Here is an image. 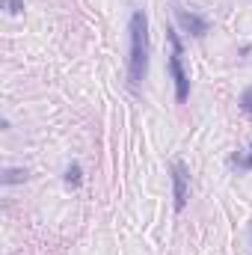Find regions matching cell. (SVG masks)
Wrapping results in <instances>:
<instances>
[{
  "label": "cell",
  "instance_id": "52a82bcc",
  "mask_svg": "<svg viewBox=\"0 0 252 255\" xmlns=\"http://www.w3.org/2000/svg\"><path fill=\"white\" fill-rule=\"evenodd\" d=\"M6 12L9 15H21L24 12V0H6Z\"/></svg>",
  "mask_w": 252,
  "mask_h": 255
},
{
  "label": "cell",
  "instance_id": "3957f363",
  "mask_svg": "<svg viewBox=\"0 0 252 255\" xmlns=\"http://www.w3.org/2000/svg\"><path fill=\"white\" fill-rule=\"evenodd\" d=\"M172 199H175V211H184L187 205V169L184 163H172Z\"/></svg>",
  "mask_w": 252,
  "mask_h": 255
},
{
  "label": "cell",
  "instance_id": "6da1fadb",
  "mask_svg": "<svg viewBox=\"0 0 252 255\" xmlns=\"http://www.w3.org/2000/svg\"><path fill=\"white\" fill-rule=\"evenodd\" d=\"M130 57H127V83L130 89H136L145 74H148V18L142 9H136L130 15Z\"/></svg>",
  "mask_w": 252,
  "mask_h": 255
},
{
  "label": "cell",
  "instance_id": "8992f818",
  "mask_svg": "<svg viewBox=\"0 0 252 255\" xmlns=\"http://www.w3.org/2000/svg\"><path fill=\"white\" fill-rule=\"evenodd\" d=\"M27 169H6L3 172V184H21V181H27Z\"/></svg>",
  "mask_w": 252,
  "mask_h": 255
},
{
  "label": "cell",
  "instance_id": "ba28073f",
  "mask_svg": "<svg viewBox=\"0 0 252 255\" xmlns=\"http://www.w3.org/2000/svg\"><path fill=\"white\" fill-rule=\"evenodd\" d=\"M241 107H244L247 113H252V86L244 89V95H241Z\"/></svg>",
  "mask_w": 252,
  "mask_h": 255
},
{
  "label": "cell",
  "instance_id": "9c48e42d",
  "mask_svg": "<svg viewBox=\"0 0 252 255\" xmlns=\"http://www.w3.org/2000/svg\"><path fill=\"white\" fill-rule=\"evenodd\" d=\"M232 160H235V163H241V166H247V169H252V154H250V157H238V154H235Z\"/></svg>",
  "mask_w": 252,
  "mask_h": 255
},
{
  "label": "cell",
  "instance_id": "5b68a950",
  "mask_svg": "<svg viewBox=\"0 0 252 255\" xmlns=\"http://www.w3.org/2000/svg\"><path fill=\"white\" fill-rule=\"evenodd\" d=\"M80 181H83V169H80L77 163H71V166L65 169V184H68V187H80Z\"/></svg>",
  "mask_w": 252,
  "mask_h": 255
},
{
  "label": "cell",
  "instance_id": "7a4b0ae2",
  "mask_svg": "<svg viewBox=\"0 0 252 255\" xmlns=\"http://www.w3.org/2000/svg\"><path fill=\"white\" fill-rule=\"evenodd\" d=\"M169 74H172V80H175V98H178V104H184L190 98V77L187 71H184V63H181V54H169Z\"/></svg>",
  "mask_w": 252,
  "mask_h": 255
},
{
  "label": "cell",
  "instance_id": "277c9868",
  "mask_svg": "<svg viewBox=\"0 0 252 255\" xmlns=\"http://www.w3.org/2000/svg\"><path fill=\"white\" fill-rule=\"evenodd\" d=\"M175 18H178V24L184 27V33L196 36V39H202V36L208 33V21H205L202 15H196V12H190V9H175Z\"/></svg>",
  "mask_w": 252,
  "mask_h": 255
}]
</instances>
